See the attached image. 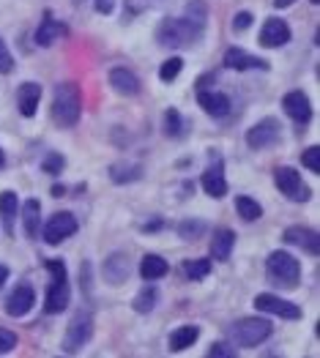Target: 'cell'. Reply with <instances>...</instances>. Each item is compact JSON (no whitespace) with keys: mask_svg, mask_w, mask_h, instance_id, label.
Listing matches in <instances>:
<instances>
[{"mask_svg":"<svg viewBox=\"0 0 320 358\" xmlns=\"http://www.w3.org/2000/svg\"><path fill=\"white\" fill-rule=\"evenodd\" d=\"M83 115V96H80V88L74 83H60L55 88V99H52V118L58 126L69 129L80 121Z\"/></svg>","mask_w":320,"mask_h":358,"instance_id":"cell-1","label":"cell"},{"mask_svg":"<svg viewBox=\"0 0 320 358\" xmlns=\"http://www.w3.org/2000/svg\"><path fill=\"white\" fill-rule=\"evenodd\" d=\"M181 69H183L181 58H170V60H165V63H162V69H159L162 83H173V80L181 74Z\"/></svg>","mask_w":320,"mask_h":358,"instance_id":"cell-30","label":"cell"},{"mask_svg":"<svg viewBox=\"0 0 320 358\" xmlns=\"http://www.w3.org/2000/svg\"><path fill=\"white\" fill-rule=\"evenodd\" d=\"M233 339L241 345V348H255L260 342H266L271 336V323L269 320H260V317H244L233 325Z\"/></svg>","mask_w":320,"mask_h":358,"instance_id":"cell-4","label":"cell"},{"mask_svg":"<svg viewBox=\"0 0 320 358\" xmlns=\"http://www.w3.org/2000/svg\"><path fill=\"white\" fill-rule=\"evenodd\" d=\"M74 232H77V219H74L71 214H55V216H49V222L44 224V241L52 244V246H58L60 241L71 238Z\"/></svg>","mask_w":320,"mask_h":358,"instance_id":"cell-7","label":"cell"},{"mask_svg":"<svg viewBox=\"0 0 320 358\" xmlns=\"http://www.w3.org/2000/svg\"><path fill=\"white\" fill-rule=\"evenodd\" d=\"M197 104H200L211 118H225L230 112V99L225 93H217V90H200V93H197Z\"/></svg>","mask_w":320,"mask_h":358,"instance_id":"cell-14","label":"cell"},{"mask_svg":"<svg viewBox=\"0 0 320 358\" xmlns=\"http://www.w3.org/2000/svg\"><path fill=\"white\" fill-rule=\"evenodd\" d=\"M52 194H55V197H63V194H66V189H63V186H52Z\"/></svg>","mask_w":320,"mask_h":358,"instance_id":"cell-43","label":"cell"},{"mask_svg":"<svg viewBox=\"0 0 320 358\" xmlns=\"http://www.w3.org/2000/svg\"><path fill=\"white\" fill-rule=\"evenodd\" d=\"M249 25H252V14L249 11H241V14L233 17V31H246Z\"/></svg>","mask_w":320,"mask_h":358,"instance_id":"cell-38","label":"cell"},{"mask_svg":"<svg viewBox=\"0 0 320 358\" xmlns=\"http://www.w3.org/2000/svg\"><path fill=\"white\" fill-rule=\"evenodd\" d=\"M274 180H276V189H279L287 200H293V203H307V200H310L307 183L301 180V176H298L293 167H276Z\"/></svg>","mask_w":320,"mask_h":358,"instance_id":"cell-5","label":"cell"},{"mask_svg":"<svg viewBox=\"0 0 320 358\" xmlns=\"http://www.w3.org/2000/svg\"><path fill=\"white\" fill-rule=\"evenodd\" d=\"M69 282L66 279H60V282H52L49 284V290H47V298H44V309L49 314H58L63 312L66 307H69Z\"/></svg>","mask_w":320,"mask_h":358,"instance_id":"cell-17","label":"cell"},{"mask_svg":"<svg viewBox=\"0 0 320 358\" xmlns=\"http://www.w3.org/2000/svg\"><path fill=\"white\" fill-rule=\"evenodd\" d=\"M200 36H203V25L192 22L189 17L165 19V22L159 25V33H156L159 44H165V46H189V44H194Z\"/></svg>","mask_w":320,"mask_h":358,"instance_id":"cell-2","label":"cell"},{"mask_svg":"<svg viewBox=\"0 0 320 358\" xmlns=\"http://www.w3.org/2000/svg\"><path fill=\"white\" fill-rule=\"evenodd\" d=\"M17 211H19V200H17V194H14V191H3V194H0V216H3V227H6V232H14Z\"/></svg>","mask_w":320,"mask_h":358,"instance_id":"cell-25","label":"cell"},{"mask_svg":"<svg viewBox=\"0 0 320 358\" xmlns=\"http://www.w3.org/2000/svg\"><path fill=\"white\" fill-rule=\"evenodd\" d=\"M181 126H183V121H181V112L178 110H167L165 112V135L167 137H181Z\"/></svg>","mask_w":320,"mask_h":358,"instance_id":"cell-31","label":"cell"},{"mask_svg":"<svg viewBox=\"0 0 320 358\" xmlns=\"http://www.w3.org/2000/svg\"><path fill=\"white\" fill-rule=\"evenodd\" d=\"M246 142L249 148L255 151H263V148H271L279 142V123L274 118H263L260 123H255L249 132H246Z\"/></svg>","mask_w":320,"mask_h":358,"instance_id":"cell-6","label":"cell"},{"mask_svg":"<svg viewBox=\"0 0 320 358\" xmlns=\"http://www.w3.org/2000/svg\"><path fill=\"white\" fill-rule=\"evenodd\" d=\"M91 334H93V317L88 312H80L71 320L69 331H66V350L74 353L77 348H83L91 339Z\"/></svg>","mask_w":320,"mask_h":358,"instance_id":"cell-9","label":"cell"},{"mask_svg":"<svg viewBox=\"0 0 320 358\" xmlns=\"http://www.w3.org/2000/svg\"><path fill=\"white\" fill-rule=\"evenodd\" d=\"M33 304H36L33 287H31V284H19V287H14V290L8 293V298H6V312L11 314V317H25V314L33 309Z\"/></svg>","mask_w":320,"mask_h":358,"instance_id":"cell-10","label":"cell"},{"mask_svg":"<svg viewBox=\"0 0 320 358\" xmlns=\"http://www.w3.org/2000/svg\"><path fill=\"white\" fill-rule=\"evenodd\" d=\"M296 0H274V6L276 8H287V6H293Z\"/></svg>","mask_w":320,"mask_h":358,"instance_id":"cell-41","label":"cell"},{"mask_svg":"<svg viewBox=\"0 0 320 358\" xmlns=\"http://www.w3.org/2000/svg\"><path fill=\"white\" fill-rule=\"evenodd\" d=\"M203 189H205V194H211V197H225L228 194V180H225V173H222V164L217 162V167L211 164L205 173H203Z\"/></svg>","mask_w":320,"mask_h":358,"instance_id":"cell-18","label":"cell"},{"mask_svg":"<svg viewBox=\"0 0 320 358\" xmlns=\"http://www.w3.org/2000/svg\"><path fill=\"white\" fill-rule=\"evenodd\" d=\"M282 107H285V112H287L296 123H310V118H312L310 99H307L301 90H290V93L282 99Z\"/></svg>","mask_w":320,"mask_h":358,"instance_id":"cell-13","label":"cell"},{"mask_svg":"<svg viewBox=\"0 0 320 358\" xmlns=\"http://www.w3.org/2000/svg\"><path fill=\"white\" fill-rule=\"evenodd\" d=\"M129 260L124 257V255H112L107 263H104V276H107V282H112V284H124L126 279H129Z\"/></svg>","mask_w":320,"mask_h":358,"instance_id":"cell-22","label":"cell"},{"mask_svg":"<svg viewBox=\"0 0 320 358\" xmlns=\"http://www.w3.org/2000/svg\"><path fill=\"white\" fill-rule=\"evenodd\" d=\"M156 301H159V293H156V287H142L137 293V298H135V309H137L140 314L151 312L153 307H156Z\"/></svg>","mask_w":320,"mask_h":358,"instance_id":"cell-28","label":"cell"},{"mask_svg":"<svg viewBox=\"0 0 320 358\" xmlns=\"http://www.w3.org/2000/svg\"><path fill=\"white\" fill-rule=\"evenodd\" d=\"M290 42V28H287V22L285 19H266V25H263V31H260V44L269 46V49H276V46H285Z\"/></svg>","mask_w":320,"mask_h":358,"instance_id":"cell-12","label":"cell"},{"mask_svg":"<svg viewBox=\"0 0 320 358\" xmlns=\"http://www.w3.org/2000/svg\"><path fill=\"white\" fill-rule=\"evenodd\" d=\"M22 222H25L28 238H39V232H42V208H39L36 200H28L22 205Z\"/></svg>","mask_w":320,"mask_h":358,"instance_id":"cell-24","label":"cell"},{"mask_svg":"<svg viewBox=\"0 0 320 358\" xmlns=\"http://www.w3.org/2000/svg\"><path fill=\"white\" fill-rule=\"evenodd\" d=\"M112 6H115V0H96V11L99 14H110Z\"/></svg>","mask_w":320,"mask_h":358,"instance_id":"cell-40","label":"cell"},{"mask_svg":"<svg viewBox=\"0 0 320 358\" xmlns=\"http://www.w3.org/2000/svg\"><path fill=\"white\" fill-rule=\"evenodd\" d=\"M14 348H17V336H14L11 331L0 328V356L8 353V350H14Z\"/></svg>","mask_w":320,"mask_h":358,"instance_id":"cell-36","label":"cell"},{"mask_svg":"<svg viewBox=\"0 0 320 358\" xmlns=\"http://www.w3.org/2000/svg\"><path fill=\"white\" fill-rule=\"evenodd\" d=\"M47 271L52 273V282H60V279H66V266H63L60 260H47Z\"/></svg>","mask_w":320,"mask_h":358,"instance_id":"cell-37","label":"cell"},{"mask_svg":"<svg viewBox=\"0 0 320 358\" xmlns=\"http://www.w3.org/2000/svg\"><path fill=\"white\" fill-rule=\"evenodd\" d=\"M197 336H200V328H197V325H181L178 331L170 334V350L178 353V350L192 348V345L197 342Z\"/></svg>","mask_w":320,"mask_h":358,"instance_id":"cell-26","label":"cell"},{"mask_svg":"<svg viewBox=\"0 0 320 358\" xmlns=\"http://www.w3.org/2000/svg\"><path fill=\"white\" fill-rule=\"evenodd\" d=\"M6 279H8V268H6V266H0V287L6 284Z\"/></svg>","mask_w":320,"mask_h":358,"instance_id":"cell-42","label":"cell"},{"mask_svg":"<svg viewBox=\"0 0 320 358\" xmlns=\"http://www.w3.org/2000/svg\"><path fill=\"white\" fill-rule=\"evenodd\" d=\"M3 164H6V156H3V148H0V170H3Z\"/></svg>","mask_w":320,"mask_h":358,"instance_id":"cell-44","label":"cell"},{"mask_svg":"<svg viewBox=\"0 0 320 358\" xmlns=\"http://www.w3.org/2000/svg\"><path fill=\"white\" fill-rule=\"evenodd\" d=\"M110 85L118 90L121 96H137L140 93L137 74H132L129 69H112L110 71Z\"/></svg>","mask_w":320,"mask_h":358,"instance_id":"cell-19","label":"cell"},{"mask_svg":"<svg viewBox=\"0 0 320 358\" xmlns=\"http://www.w3.org/2000/svg\"><path fill=\"white\" fill-rule=\"evenodd\" d=\"M269 279L274 284H279V287H290L293 290L298 284V279H301L298 260L293 255H287V252H274L269 257Z\"/></svg>","mask_w":320,"mask_h":358,"instance_id":"cell-3","label":"cell"},{"mask_svg":"<svg viewBox=\"0 0 320 358\" xmlns=\"http://www.w3.org/2000/svg\"><path fill=\"white\" fill-rule=\"evenodd\" d=\"M11 69H14V58H11L8 46L3 44V39H0V74H8Z\"/></svg>","mask_w":320,"mask_h":358,"instance_id":"cell-35","label":"cell"},{"mask_svg":"<svg viewBox=\"0 0 320 358\" xmlns=\"http://www.w3.org/2000/svg\"><path fill=\"white\" fill-rule=\"evenodd\" d=\"M63 164H66V159L60 156V153H49L44 162H42V167H44V173H52V176H58V173H63Z\"/></svg>","mask_w":320,"mask_h":358,"instance_id":"cell-33","label":"cell"},{"mask_svg":"<svg viewBox=\"0 0 320 358\" xmlns=\"http://www.w3.org/2000/svg\"><path fill=\"white\" fill-rule=\"evenodd\" d=\"M285 241L298 246V249H304V252H310V255H318L320 252V238L312 227H301V224L287 227L285 230Z\"/></svg>","mask_w":320,"mask_h":358,"instance_id":"cell-11","label":"cell"},{"mask_svg":"<svg viewBox=\"0 0 320 358\" xmlns=\"http://www.w3.org/2000/svg\"><path fill=\"white\" fill-rule=\"evenodd\" d=\"M235 211H238V216H241L244 222H255V219H260V216H263L260 203H258V200H252V197H246V194H241V197L235 200Z\"/></svg>","mask_w":320,"mask_h":358,"instance_id":"cell-27","label":"cell"},{"mask_svg":"<svg viewBox=\"0 0 320 358\" xmlns=\"http://www.w3.org/2000/svg\"><path fill=\"white\" fill-rule=\"evenodd\" d=\"M39 101H42V85L36 83H25L19 85V93H17V107L25 118H33L36 110H39Z\"/></svg>","mask_w":320,"mask_h":358,"instance_id":"cell-16","label":"cell"},{"mask_svg":"<svg viewBox=\"0 0 320 358\" xmlns=\"http://www.w3.org/2000/svg\"><path fill=\"white\" fill-rule=\"evenodd\" d=\"M255 307H258L260 312L276 314V317H285V320H298V317H301V309H298L296 304H290V301H285V298H279V296H271V293H260V296L255 298Z\"/></svg>","mask_w":320,"mask_h":358,"instance_id":"cell-8","label":"cell"},{"mask_svg":"<svg viewBox=\"0 0 320 358\" xmlns=\"http://www.w3.org/2000/svg\"><path fill=\"white\" fill-rule=\"evenodd\" d=\"M167 260H162L159 255H145L142 257V263H140V276L145 279V282H153V279H162V276H167Z\"/></svg>","mask_w":320,"mask_h":358,"instance_id":"cell-23","label":"cell"},{"mask_svg":"<svg viewBox=\"0 0 320 358\" xmlns=\"http://www.w3.org/2000/svg\"><path fill=\"white\" fill-rule=\"evenodd\" d=\"M60 36H66V25L58 22V19H52V17L47 14L44 19H42V25H39V31H36V44L49 46L55 39H60Z\"/></svg>","mask_w":320,"mask_h":358,"instance_id":"cell-21","label":"cell"},{"mask_svg":"<svg viewBox=\"0 0 320 358\" xmlns=\"http://www.w3.org/2000/svg\"><path fill=\"white\" fill-rule=\"evenodd\" d=\"M301 162H304V167H307V170H312L315 176H320V148L318 145L307 148V151H304V156H301Z\"/></svg>","mask_w":320,"mask_h":358,"instance_id":"cell-32","label":"cell"},{"mask_svg":"<svg viewBox=\"0 0 320 358\" xmlns=\"http://www.w3.org/2000/svg\"><path fill=\"white\" fill-rule=\"evenodd\" d=\"M178 230H181V238H186V241H194V238H197V235L205 230V224H203V222H183Z\"/></svg>","mask_w":320,"mask_h":358,"instance_id":"cell-34","label":"cell"},{"mask_svg":"<svg viewBox=\"0 0 320 358\" xmlns=\"http://www.w3.org/2000/svg\"><path fill=\"white\" fill-rule=\"evenodd\" d=\"M225 66L228 69H235V71H246V69H269V63L263 60V58H255V55H249V52H244V49H238V46H233L225 52Z\"/></svg>","mask_w":320,"mask_h":358,"instance_id":"cell-15","label":"cell"},{"mask_svg":"<svg viewBox=\"0 0 320 358\" xmlns=\"http://www.w3.org/2000/svg\"><path fill=\"white\" fill-rule=\"evenodd\" d=\"M183 273H186L192 282L205 279V276L211 273V260H186V263H183Z\"/></svg>","mask_w":320,"mask_h":358,"instance_id":"cell-29","label":"cell"},{"mask_svg":"<svg viewBox=\"0 0 320 358\" xmlns=\"http://www.w3.org/2000/svg\"><path fill=\"white\" fill-rule=\"evenodd\" d=\"M233 246H235V232H233V230L222 227V230H217V232H214V241H211V255H214V260H217V263H225V260H230Z\"/></svg>","mask_w":320,"mask_h":358,"instance_id":"cell-20","label":"cell"},{"mask_svg":"<svg viewBox=\"0 0 320 358\" xmlns=\"http://www.w3.org/2000/svg\"><path fill=\"white\" fill-rule=\"evenodd\" d=\"M208 356H211V358H235L238 353H235L233 348H228V345H211Z\"/></svg>","mask_w":320,"mask_h":358,"instance_id":"cell-39","label":"cell"}]
</instances>
